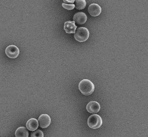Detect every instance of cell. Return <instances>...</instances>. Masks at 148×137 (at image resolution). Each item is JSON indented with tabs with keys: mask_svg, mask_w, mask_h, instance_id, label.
I'll list each match as a JSON object with an SVG mask.
<instances>
[{
	"mask_svg": "<svg viewBox=\"0 0 148 137\" xmlns=\"http://www.w3.org/2000/svg\"><path fill=\"white\" fill-rule=\"evenodd\" d=\"M39 125L42 129H45L50 125L51 119L50 117L47 114H43L38 118Z\"/></svg>",
	"mask_w": 148,
	"mask_h": 137,
	"instance_id": "cell-5",
	"label": "cell"
},
{
	"mask_svg": "<svg viewBox=\"0 0 148 137\" xmlns=\"http://www.w3.org/2000/svg\"><path fill=\"white\" fill-rule=\"evenodd\" d=\"M62 7L65 9L69 10H73L75 8V4H67L66 3H62Z\"/></svg>",
	"mask_w": 148,
	"mask_h": 137,
	"instance_id": "cell-14",
	"label": "cell"
},
{
	"mask_svg": "<svg viewBox=\"0 0 148 137\" xmlns=\"http://www.w3.org/2000/svg\"><path fill=\"white\" fill-rule=\"evenodd\" d=\"M31 137H44V133L43 132L40 130L37 129L34 131V132L31 134Z\"/></svg>",
	"mask_w": 148,
	"mask_h": 137,
	"instance_id": "cell-13",
	"label": "cell"
},
{
	"mask_svg": "<svg viewBox=\"0 0 148 137\" xmlns=\"http://www.w3.org/2000/svg\"><path fill=\"white\" fill-rule=\"evenodd\" d=\"M75 7L78 10H82L86 7V2L85 0H75Z\"/></svg>",
	"mask_w": 148,
	"mask_h": 137,
	"instance_id": "cell-12",
	"label": "cell"
},
{
	"mask_svg": "<svg viewBox=\"0 0 148 137\" xmlns=\"http://www.w3.org/2000/svg\"><path fill=\"white\" fill-rule=\"evenodd\" d=\"M5 54L10 59H16L20 54V50L15 45H11L8 46L5 50Z\"/></svg>",
	"mask_w": 148,
	"mask_h": 137,
	"instance_id": "cell-4",
	"label": "cell"
},
{
	"mask_svg": "<svg viewBox=\"0 0 148 137\" xmlns=\"http://www.w3.org/2000/svg\"><path fill=\"white\" fill-rule=\"evenodd\" d=\"M87 16L85 13L83 12H79L76 13L73 16V20L78 24H83L86 23Z\"/></svg>",
	"mask_w": 148,
	"mask_h": 137,
	"instance_id": "cell-8",
	"label": "cell"
},
{
	"mask_svg": "<svg viewBox=\"0 0 148 137\" xmlns=\"http://www.w3.org/2000/svg\"><path fill=\"white\" fill-rule=\"evenodd\" d=\"M64 3H70V4H73L75 0H63Z\"/></svg>",
	"mask_w": 148,
	"mask_h": 137,
	"instance_id": "cell-15",
	"label": "cell"
},
{
	"mask_svg": "<svg viewBox=\"0 0 148 137\" xmlns=\"http://www.w3.org/2000/svg\"><path fill=\"white\" fill-rule=\"evenodd\" d=\"M95 86L93 83L88 79H83L79 84V89L82 94L88 96L94 91Z\"/></svg>",
	"mask_w": 148,
	"mask_h": 137,
	"instance_id": "cell-1",
	"label": "cell"
},
{
	"mask_svg": "<svg viewBox=\"0 0 148 137\" xmlns=\"http://www.w3.org/2000/svg\"><path fill=\"white\" fill-rule=\"evenodd\" d=\"M102 9L101 7L97 4L92 3L90 4L88 8V12L90 15L93 17L99 16L101 13Z\"/></svg>",
	"mask_w": 148,
	"mask_h": 137,
	"instance_id": "cell-6",
	"label": "cell"
},
{
	"mask_svg": "<svg viewBox=\"0 0 148 137\" xmlns=\"http://www.w3.org/2000/svg\"><path fill=\"white\" fill-rule=\"evenodd\" d=\"M77 28L74 21H69L65 23L64 29L67 34H74Z\"/></svg>",
	"mask_w": 148,
	"mask_h": 137,
	"instance_id": "cell-9",
	"label": "cell"
},
{
	"mask_svg": "<svg viewBox=\"0 0 148 137\" xmlns=\"http://www.w3.org/2000/svg\"><path fill=\"white\" fill-rule=\"evenodd\" d=\"M87 124L90 128L93 129H97L102 124L101 117L97 114L92 115L88 118Z\"/></svg>",
	"mask_w": 148,
	"mask_h": 137,
	"instance_id": "cell-3",
	"label": "cell"
},
{
	"mask_svg": "<svg viewBox=\"0 0 148 137\" xmlns=\"http://www.w3.org/2000/svg\"><path fill=\"white\" fill-rule=\"evenodd\" d=\"M38 121L35 118H31L27 120L26 123V127L27 129L31 131H34L38 127Z\"/></svg>",
	"mask_w": 148,
	"mask_h": 137,
	"instance_id": "cell-10",
	"label": "cell"
},
{
	"mask_svg": "<svg viewBox=\"0 0 148 137\" xmlns=\"http://www.w3.org/2000/svg\"><path fill=\"white\" fill-rule=\"evenodd\" d=\"M16 137H29V132L25 127H20L16 129L15 132Z\"/></svg>",
	"mask_w": 148,
	"mask_h": 137,
	"instance_id": "cell-11",
	"label": "cell"
},
{
	"mask_svg": "<svg viewBox=\"0 0 148 137\" xmlns=\"http://www.w3.org/2000/svg\"><path fill=\"white\" fill-rule=\"evenodd\" d=\"M90 32L85 27L78 28L74 33V39L79 42H85L88 39Z\"/></svg>",
	"mask_w": 148,
	"mask_h": 137,
	"instance_id": "cell-2",
	"label": "cell"
},
{
	"mask_svg": "<svg viewBox=\"0 0 148 137\" xmlns=\"http://www.w3.org/2000/svg\"><path fill=\"white\" fill-rule=\"evenodd\" d=\"M86 109L90 114H97L100 110V106L97 102L92 101L87 105Z\"/></svg>",
	"mask_w": 148,
	"mask_h": 137,
	"instance_id": "cell-7",
	"label": "cell"
}]
</instances>
